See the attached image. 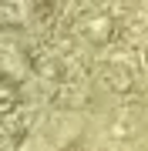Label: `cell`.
Masks as SVG:
<instances>
[{
    "label": "cell",
    "mask_w": 148,
    "mask_h": 151,
    "mask_svg": "<svg viewBox=\"0 0 148 151\" xmlns=\"http://www.w3.org/2000/svg\"><path fill=\"white\" fill-rule=\"evenodd\" d=\"M145 64H148V44H145Z\"/></svg>",
    "instance_id": "obj_1"
}]
</instances>
